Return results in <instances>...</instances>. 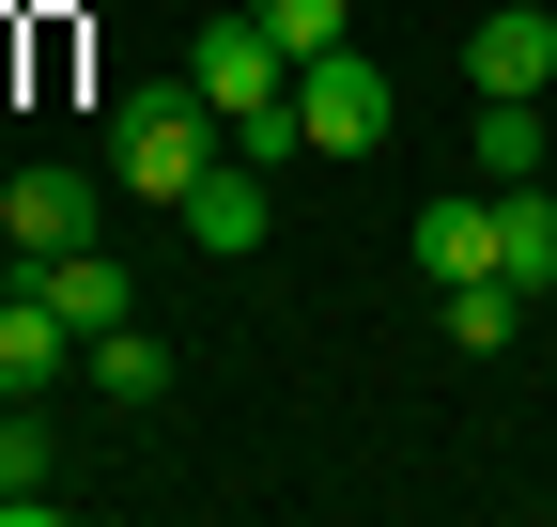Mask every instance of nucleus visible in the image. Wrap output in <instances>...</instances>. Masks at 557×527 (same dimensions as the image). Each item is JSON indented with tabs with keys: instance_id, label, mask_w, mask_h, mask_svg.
Masks as SVG:
<instances>
[{
	"instance_id": "1",
	"label": "nucleus",
	"mask_w": 557,
	"mask_h": 527,
	"mask_svg": "<svg viewBox=\"0 0 557 527\" xmlns=\"http://www.w3.org/2000/svg\"><path fill=\"white\" fill-rule=\"evenodd\" d=\"M186 78L218 94V124H233V156L248 171H278V156H310V124H295V47H278L248 0H218V16L186 32Z\"/></svg>"
},
{
	"instance_id": "2",
	"label": "nucleus",
	"mask_w": 557,
	"mask_h": 527,
	"mask_svg": "<svg viewBox=\"0 0 557 527\" xmlns=\"http://www.w3.org/2000/svg\"><path fill=\"white\" fill-rule=\"evenodd\" d=\"M218 156H233V124H218V94H201V78L109 94V186H124V203H186Z\"/></svg>"
},
{
	"instance_id": "3",
	"label": "nucleus",
	"mask_w": 557,
	"mask_h": 527,
	"mask_svg": "<svg viewBox=\"0 0 557 527\" xmlns=\"http://www.w3.org/2000/svg\"><path fill=\"white\" fill-rule=\"evenodd\" d=\"M295 124H310V156H387V124H403V94H387V62L372 47H325V62H295Z\"/></svg>"
},
{
	"instance_id": "4",
	"label": "nucleus",
	"mask_w": 557,
	"mask_h": 527,
	"mask_svg": "<svg viewBox=\"0 0 557 527\" xmlns=\"http://www.w3.org/2000/svg\"><path fill=\"white\" fill-rule=\"evenodd\" d=\"M465 78H480V94H557V0H496V16H465Z\"/></svg>"
},
{
	"instance_id": "5",
	"label": "nucleus",
	"mask_w": 557,
	"mask_h": 527,
	"mask_svg": "<svg viewBox=\"0 0 557 527\" xmlns=\"http://www.w3.org/2000/svg\"><path fill=\"white\" fill-rule=\"evenodd\" d=\"M94 233V171H62V156H32L16 186H0V248L16 264H47V248H78Z\"/></svg>"
},
{
	"instance_id": "6",
	"label": "nucleus",
	"mask_w": 557,
	"mask_h": 527,
	"mask_svg": "<svg viewBox=\"0 0 557 527\" xmlns=\"http://www.w3.org/2000/svg\"><path fill=\"white\" fill-rule=\"evenodd\" d=\"M171 218H186V248H201V264H248V248L278 233V203H263V171H248V156H218Z\"/></svg>"
},
{
	"instance_id": "7",
	"label": "nucleus",
	"mask_w": 557,
	"mask_h": 527,
	"mask_svg": "<svg viewBox=\"0 0 557 527\" xmlns=\"http://www.w3.org/2000/svg\"><path fill=\"white\" fill-rule=\"evenodd\" d=\"M418 248V280H496V186H449V203H418L403 218Z\"/></svg>"
},
{
	"instance_id": "8",
	"label": "nucleus",
	"mask_w": 557,
	"mask_h": 527,
	"mask_svg": "<svg viewBox=\"0 0 557 527\" xmlns=\"http://www.w3.org/2000/svg\"><path fill=\"white\" fill-rule=\"evenodd\" d=\"M62 372H78V326H62V310L16 280V295H0V404H47Z\"/></svg>"
},
{
	"instance_id": "9",
	"label": "nucleus",
	"mask_w": 557,
	"mask_h": 527,
	"mask_svg": "<svg viewBox=\"0 0 557 527\" xmlns=\"http://www.w3.org/2000/svg\"><path fill=\"white\" fill-rule=\"evenodd\" d=\"M78 372H94V404H109V419H156V404H171V342H156L139 310H124V326H94Z\"/></svg>"
},
{
	"instance_id": "10",
	"label": "nucleus",
	"mask_w": 557,
	"mask_h": 527,
	"mask_svg": "<svg viewBox=\"0 0 557 527\" xmlns=\"http://www.w3.org/2000/svg\"><path fill=\"white\" fill-rule=\"evenodd\" d=\"M16 280H32V295H47L62 326H78V342H94V326H124V310H139V280H124V264H109L94 233H78V248H47V264H16Z\"/></svg>"
},
{
	"instance_id": "11",
	"label": "nucleus",
	"mask_w": 557,
	"mask_h": 527,
	"mask_svg": "<svg viewBox=\"0 0 557 527\" xmlns=\"http://www.w3.org/2000/svg\"><path fill=\"white\" fill-rule=\"evenodd\" d=\"M0 527H62V434L32 404H0Z\"/></svg>"
},
{
	"instance_id": "12",
	"label": "nucleus",
	"mask_w": 557,
	"mask_h": 527,
	"mask_svg": "<svg viewBox=\"0 0 557 527\" xmlns=\"http://www.w3.org/2000/svg\"><path fill=\"white\" fill-rule=\"evenodd\" d=\"M496 280H511V295H557V171L496 186Z\"/></svg>"
},
{
	"instance_id": "13",
	"label": "nucleus",
	"mask_w": 557,
	"mask_h": 527,
	"mask_svg": "<svg viewBox=\"0 0 557 527\" xmlns=\"http://www.w3.org/2000/svg\"><path fill=\"white\" fill-rule=\"evenodd\" d=\"M465 140H480V171H496V186L557 171V124H542V94H480V124H465Z\"/></svg>"
},
{
	"instance_id": "14",
	"label": "nucleus",
	"mask_w": 557,
	"mask_h": 527,
	"mask_svg": "<svg viewBox=\"0 0 557 527\" xmlns=\"http://www.w3.org/2000/svg\"><path fill=\"white\" fill-rule=\"evenodd\" d=\"M527 310H542V295H511V280H434V326H449V357H496Z\"/></svg>"
},
{
	"instance_id": "15",
	"label": "nucleus",
	"mask_w": 557,
	"mask_h": 527,
	"mask_svg": "<svg viewBox=\"0 0 557 527\" xmlns=\"http://www.w3.org/2000/svg\"><path fill=\"white\" fill-rule=\"evenodd\" d=\"M248 16H263L278 47H295V62H325V47H357V32H341V0H248Z\"/></svg>"
}]
</instances>
